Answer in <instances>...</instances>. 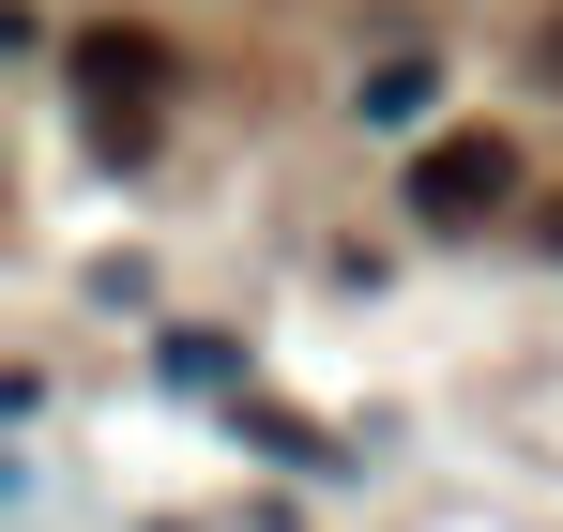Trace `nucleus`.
<instances>
[{
	"mask_svg": "<svg viewBox=\"0 0 563 532\" xmlns=\"http://www.w3.org/2000/svg\"><path fill=\"white\" fill-rule=\"evenodd\" d=\"M0 46H15V0H0Z\"/></svg>",
	"mask_w": 563,
	"mask_h": 532,
	"instance_id": "5",
	"label": "nucleus"
},
{
	"mask_svg": "<svg viewBox=\"0 0 563 532\" xmlns=\"http://www.w3.org/2000/svg\"><path fill=\"white\" fill-rule=\"evenodd\" d=\"M77 91H92L107 153H137V137H153V91H168V46H153V31H77Z\"/></svg>",
	"mask_w": 563,
	"mask_h": 532,
	"instance_id": "2",
	"label": "nucleus"
},
{
	"mask_svg": "<svg viewBox=\"0 0 563 532\" xmlns=\"http://www.w3.org/2000/svg\"><path fill=\"white\" fill-rule=\"evenodd\" d=\"M549 77H563V15H549Z\"/></svg>",
	"mask_w": 563,
	"mask_h": 532,
	"instance_id": "3",
	"label": "nucleus"
},
{
	"mask_svg": "<svg viewBox=\"0 0 563 532\" xmlns=\"http://www.w3.org/2000/svg\"><path fill=\"white\" fill-rule=\"evenodd\" d=\"M549 259H563V198H549Z\"/></svg>",
	"mask_w": 563,
	"mask_h": 532,
	"instance_id": "4",
	"label": "nucleus"
},
{
	"mask_svg": "<svg viewBox=\"0 0 563 532\" xmlns=\"http://www.w3.org/2000/svg\"><path fill=\"white\" fill-rule=\"evenodd\" d=\"M503 198H518V153H503L487 122H457V137L411 153V213H427V229H487Z\"/></svg>",
	"mask_w": 563,
	"mask_h": 532,
	"instance_id": "1",
	"label": "nucleus"
}]
</instances>
